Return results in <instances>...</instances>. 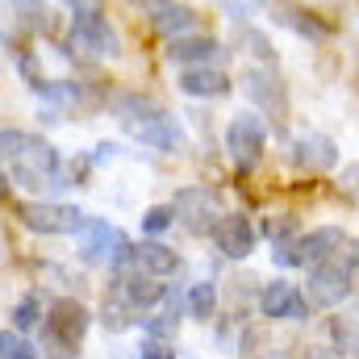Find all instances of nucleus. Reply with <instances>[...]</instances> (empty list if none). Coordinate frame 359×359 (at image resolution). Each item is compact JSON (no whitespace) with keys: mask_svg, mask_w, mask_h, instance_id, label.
Segmentation results:
<instances>
[{"mask_svg":"<svg viewBox=\"0 0 359 359\" xmlns=\"http://www.w3.org/2000/svg\"><path fill=\"white\" fill-rule=\"evenodd\" d=\"M347 247H355L339 226H322V230H309L292 243V268H318L334 255H343Z\"/></svg>","mask_w":359,"mask_h":359,"instance_id":"nucleus-9","label":"nucleus"},{"mask_svg":"<svg viewBox=\"0 0 359 359\" xmlns=\"http://www.w3.org/2000/svg\"><path fill=\"white\" fill-rule=\"evenodd\" d=\"M21 226L38 230V234H80L84 213L76 205H59V201H21L17 205Z\"/></svg>","mask_w":359,"mask_h":359,"instance_id":"nucleus-8","label":"nucleus"},{"mask_svg":"<svg viewBox=\"0 0 359 359\" xmlns=\"http://www.w3.org/2000/svg\"><path fill=\"white\" fill-rule=\"evenodd\" d=\"M188 313H192L196 322H209V318L217 313V288H213L209 280L192 284V292H188Z\"/></svg>","mask_w":359,"mask_h":359,"instance_id":"nucleus-20","label":"nucleus"},{"mask_svg":"<svg viewBox=\"0 0 359 359\" xmlns=\"http://www.w3.org/2000/svg\"><path fill=\"white\" fill-rule=\"evenodd\" d=\"M305 359H347V355H339V351H330V347H309Z\"/></svg>","mask_w":359,"mask_h":359,"instance_id":"nucleus-27","label":"nucleus"},{"mask_svg":"<svg viewBox=\"0 0 359 359\" xmlns=\"http://www.w3.org/2000/svg\"><path fill=\"white\" fill-rule=\"evenodd\" d=\"M168 209H172V217H176L188 234H213L222 226V217H226L222 196L209 192V188H180L176 201Z\"/></svg>","mask_w":359,"mask_h":359,"instance_id":"nucleus-6","label":"nucleus"},{"mask_svg":"<svg viewBox=\"0 0 359 359\" xmlns=\"http://www.w3.org/2000/svg\"><path fill=\"white\" fill-rule=\"evenodd\" d=\"M326 334L334 339V347H330V351H339V355L355 359V326H351V322H343V318H330V322H326Z\"/></svg>","mask_w":359,"mask_h":359,"instance_id":"nucleus-21","label":"nucleus"},{"mask_svg":"<svg viewBox=\"0 0 359 359\" xmlns=\"http://www.w3.org/2000/svg\"><path fill=\"white\" fill-rule=\"evenodd\" d=\"M213 238H217V251H222L226 259H247V255L255 251V226H251V217H243V213H226L222 226L213 230Z\"/></svg>","mask_w":359,"mask_h":359,"instance_id":"nucleus-13","label":"nucleus"},{"mask_svg":"<svg viewBox=\"0 0 359 359\" xmlns=\"http://www.w3.org/2000/svg\"><path fill=\"white\" fill-rule=\"evenodd\" d=\"M243 92H247L264 113H271V117H284V113H288V92L280 84L276 67H251V72H243Z\"/></svg>","mask_w":359,"mask_h":359,"instance_id":"nucleus-10","label":"nucleus"},{"mask_svg":"<svg viewBox=\"0 0 359 359\" xmlns=\"http://www.w3.org/2000/svg\"><path fill=\"white\" fill-rule=\"evenodd\" d=\"M25 142H29V134H25V130H0V168H4V163H8Z\"/></svg>","mask_w":359,"mask_h":359,"instance_id":"nucleus-25","label":"nucleus"},{"mask_svg":"<svg viewBox=\"0 0 359 359\" xmlns=\"http://www.w3.org/2000/svg\"><path fill=\"white\" fill-rule=\"evenodd\" d=\"M138 359H176V351L163 347V343H151V339H147V343L138 347Z\"/></svg>","mask_w":359,"mask_h":359,"instance_id":"nucleus-26","label":"nucleus"},{"mask_svg":"<svg viewBox=\"0 0 359 359\" xmlns=\"http://www.w3.org/2000/svg\"><path fill=\"white\" fill-rule=\"evenodd\" d=\"M72 42L80 50L96 55V59H113L121 50L117 29L109 25V17L100 13V4H72Z\"/></svg>","mask_w":359,"mask_h":359,"instance_id":"nucleus-5","label":"nucleus"},{"mask_svg":"<svg viewBox=\"0 0 359 359\" xmlns=\"http://www.w3.org/2000/svg\"><path fill=\"white\" fill-rule=\"evenodd\" d=\"M226 151H230V159L243 172H251L264 159V151H268V126H264V117L259 113H238L226 126Z\"/></svg>","mask_w":359,"mask_h":359,"instance_id":"nucleus-7","label":"nucleus"},{"mask_svg":"<svg viewBox=\"0 0 359 359\" xmlns=\"http://www.w3.org/2000/svg\"><path fill=\"white\" fill-rule=\"evenodd\" d=\"M117 297H121V305H130V309H147V305H155V301L163 297V284L151 280V276H142V271H134V276H121V280H117Z\"/></svg>","mask_w":359,"mask_h":359,"instance_id":"nucleus-15","label":"nucleus"},{"mask_svg":"<svg viewBox=\"0 0 359 359\" xmlns=\"http://www.w3.org/2000/svg\"><path fill=\"white\" fill-rule=\"evenodd\" d=\"M259 313L264 318H288V322H301V318H309V305H305V297L297 292V284H288V280H276L268 284L264 292H259Z\"/></svg>","mask_w":359,"mask_h":359,"instance_id":"nucleus-12","label":"nucleus"},{"mask_svg":"<svg viewBox=\"0 0 359 359\" xmlns=\"http://www.w3.org/2000/svg\"><path fill=\"white\" fill-rule=\"evenodd\" d=\"M168 226H176V217H172L168 205H151V209L142 213V230H147V234H163Z\"/></svg>","mask_w":359,"mask_h":359,"instance_id":"nucleus-23","label":"nucleus"},{"mask_svg":"<svg viewBox=\"0 0 359 359\" xmlns=\"http://www.w3.org/2000/svg\"><path fill=\"white\" fill-rule=\"evenodd\" d=\"M0 359H38V351L17 330H0Z\"/></svg>","mask_w":359,"mask_h":359,"instance_id":"nucleus-22","label":"nucleus"},{"mask_svg":"<svg viewBox=\"0 0 359 359\" xmlns=\"http://www.w3.org/2000/svg\"><path fill=\"white\" fill-rule=\"evenodd\" d=\"M88 322H92V313L80 305V301H72V297L55 301V305L46 309V318H42V334H46L50 355H55V359L72 355V351H76V343L88 334Z\"/></svg>","mask_w":359,"mask_h":359,"instance_id":"nucleus-3","label":"nucleus"},{"mask_svg":"<svg viewBox=\"0 0 359 359\" xmlns=\"http://www.w3.org/2000/svg\"><path fill=\"white\" fill-rule=\"evenodd\" d=\"M38 322H42V305H38L34 297L17 301V309H13V326H17V330H29V326H38Z\"/></svg>","mask_w":359,"mask_h":359,"instance_id":"nucleus-24","label":"nucleus"},{"mask_svg":"<svg viewBox=\"0 0 359 359\" xmlns=\"http://www.w3.org/2000/svg\"><path fill=\"white\" fill-rule=\"evenodd\" d=\"M134 264H138L142 276L159 280V276H172L180 268V255L172 247H163V243H142V247H134Z\"/></svg>","mask_w":359,"mask_h":359,"instance_id":"nucleus-17","label":"nucleus"},{"mask_svg":"<svg viewBox=\"0 0 359 359\" xmlns=\"http://www.w3.org/2000/svg\"><path fill=\"white\" fill-rule=\"evenodd\" d=\"M355 247H347L343 255L309 268V301L313 305H343L355 292Z\"/></svg>","mask_w":359,"mask_h":359,"instance_id":"nucleus-4","label":"nucleus"},{"mask_svg":"<svg viewBox=\"0 0 359 359\" xmlns=\"http://www.w3.org/2000/svg\"><path fill=\"white\" fill-rule=\"evenodd\" d=\"M117 117H121L126 134H130L134 142L151 147V151H176L180 142H184L180 121L168 113V109H159L155 100H142V96H121V100H117Z\"/></svg>","mask_w":359,"mask_h":359,"instance_id":"nucleus-1","label":"nucleus"},{"mask_svg":"<svg viewBox=\"0 0 359 359\" xmlns=\"http://www.w3.org/2000/svg\"><path fill=\"white\" fill-rule=\"evenodd\" d=\"M168 55H172V63H184V67H192V63L209 67V59L222 55V46L213 38H205V34H184V38H172Z\"/></svg>","mask_w":359,"mask_h":359,"instance_id":"nucleus-14","label":"nucleus"},{"mask_svg":"<svg viewBox=\"0 0 359 359\" xmlns=\"http://www.w3.org/2000/svg\"><path fill=\"white\" fill-rule=\"evenodd\" d=\"M147 13H151V21L163 29V34H172V38H184L192 25H196V8H188V4H142Z\"/></svg>","mask_w":359,"mask_h":359,"instance_id":"nucleus-18","label":"nucleus"},{"mask_svg":"<svg viewBox=\"0 0 359 359\" xmlns=\"http://www.w3.org/2000/svg\"><path fill=\"white\" fill-rule=\"evenodd\" d=\"M4 172L17 180L21 188H29V192H55V188H67V172H63L55 147L42 142L38 134H29V142L4 163Z\"/></svg>","mask_w":359,"mask_h":359,"instance_id":"nucleus-2","label":"nucleus"},{"mask_svg":"<svg viewBox=\"0 0 359 359\" xmlns=\"http://www.w3.org/2000/svg\"><path fill=\"white\" fill-rule=\"evenodd\" d=\"M276 17L284 21V25H292L297 34H305V38H330V25L326 21H318V13H305V8H276Z\"/></svg>","mask_w":359,"mask_h":359,"instance_id":"nucleus-19","label":"nucleus"},{"mask_svg":"<svg viewBox=\"0 0 359 359\" xmlns=\"http://www.w3.org/2000/svg\"><path fill=\"white\" fill-rule=\"evenodd\" d=\"M180 92H188V96H226L230 80L217 67H184L180 72Z\"/></svg>","mask_w":359,"mask_h":359,"instance_id":"nucleus-16","label":"nucleus"},{"mask_svg":"<svg viewBox=\"0 0 359 359\" xmlns=\"http://www.w3.org/2000/svg\"><path fill=\"white\" fill-rule=\"evenodd\" d=\"M292 163L301 168V172H326V168H334L339 163V142L334 138H326V134H297L292 138Z\"/></svg>","mask_w":359,"mask_h":359,"instance_id":"nucleus-11","label":"nucleus"}]
</instances>
